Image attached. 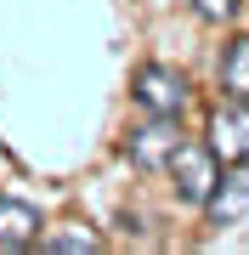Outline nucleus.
<instances>
[{"label": "nucleus", "mask_w": 249, "mask_h": 255, "mask_svg": "<svg viewBox=\"0 0 249 255\" xmlns=\"http://www.w3.org/2000/svg\"><path fill=\"white\" fill-rule=\"evenodd\" d=\"M198 23H232L238 17V0H187Z\"/></svg>", "instance_id": "9"}, {"label": "nucleus", "mask_w": 249, "mask_h": 255, "mask_svg": "<svg viewBox=\"0 0 249 255\" xmlns=\"http://www.w3.org/2000/svg\"><path fill=\"white\" fill-rule=\"evenodd\" d=\"M130 102H136L142 114L181 119L187 102H193V85H187V74L170 68V63H142L136 74H130Z\"/></svg>", "instance_id": "2"}, {"label": "nucleus", "mask_w": 249, "mask_h": 255, "mask_svg": "<svg viewBox=\"0 0 249 255\" xmlns=\"http://www.w3.org/2000/svg\"><path fill=\"white\" fill-rule=\"evenodd\" d=\"M204 216H210V227H238V221L249 216V159L221 164V182H215V193L204 199Z\"/></svg>", "instance_id": "5"}, {"label": "nucleus", "mask_w": 249, "mask_h": 255, "mask_svg": "<svg viewBox=\"0 0 249 255\" xmlns=\"http://www.w3.org/2000/svg\"><path fill=\"white\" fill-rule=\"evenodd\" d=\"M40 210L28 199H0V250H34L40 244Z\"/></svg>", "instance_id": "6"}, {"label": "nucleus", "mask_w": 249, "mask_h": 255, "mask_svg": "<svg viewBox=\"0 0 249 255\" xmlns=\"http://www.w3.org/2000/svg\"><path fill=\"white\" fill-rule=\"evenodd\" d=\"M165 176H170V187H175V199H181V204L204 210V199H210V193H215V182H221V153H215L210 142L181 136L175 159L165 164Z\"/></svg>", "instance_id": "1"}, {"label": "nucleus", "mask_w": 249, "mask_h": 255, "mask_svg": "<svg viewBox=\"0 0 249 255\" xmlns=\"http://www.w3.org/2000/svg\"><path fill=\"white\" fill-rule=\"evenodd\" d=\"M215 85H221V97H249V34H232L221 46Z\"/></svg>", "instance_id": "7"}, {"label": "nucleus", "mask_w": 249, "mask_h": 255, "mask_svg": "<svg viewBox=\"0 0 249 255\" xmlns=\"http://www.w3.org/2000/svg\"><path fill=\"white\" fill-rule=\"evenodd\" d=\"M221 153V164L249 159V97H221L210 108V136H204Z\"/></svg>", "instance_id": "4"}, {"label": "nucleus", "mask_w": 249, "mask_h": 255, "mask_svg": "<svg viewBox=\"0 0 249 255\" xmlns=\"http://www.w3.org/2000/svg\"><path fill=\"white\" fill-rule=\"evenodd\" d=\"M119 147H125L130 170H142V176H159V170H165V164L175 159V147H181V119L142 114V125H130Z\"/></svg>", "instance_id": "3"}, {"label": "nucleus", "mask_w": 249, "mask_h": 255, "mask_svg": "<svg viewBox=\"0 0 249 255\" xmlns=\"http://www.w3.org/2000/svg\"><path fill=\"white\" fill-rule=\"evenodd\" d=\"M51 255H91V250H102V238L91 233V227H80V221H68L63 233H51V238H40Z\"/></svg>", "instance_id": "8"}]
</instances>
